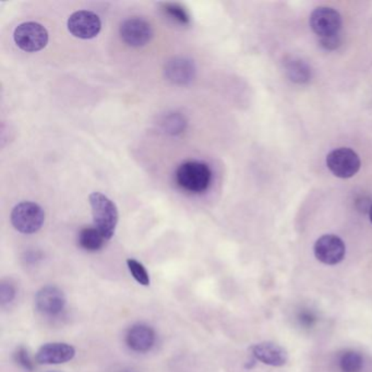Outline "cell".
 I'll return each instance as SVG.
<instances>
[{"instance_id":"18","label":"cell","mask_w":372,"mask_h":372,"mask_svg":"<svg viewBox=\"0 0 372 372\" xmlns=\"http://www.w3.org/2000/svg\"><path fill=\"white\" fill-rule=\"evenodd\" d=\"M363 366V356L356 351H345L339 358V367L343 372H361Z\"/></svg>"},{"instance_id":"10","label":"cell","mask_w":372,"mask_h":372,"mask_svg":"<svg viewBox=\"0 0 372 372\" xmlns=\"http://www.w3.org/2000/svg\"><path fill=\"white\" fill-rule=\"evenodd\" d=\"M196 70L197 69L193 60L185 57H175L167 62L164 74L171 84L187 86L195 79Z\"/></svg>"},{"instance_id":"15","label":"cell","mask_w":372,"mask_h":372,"mask_svg":"<svg viewBox=\"0 0 372 372\" xmlns=\"http://www.w3.org/2000/svg\"><path fill=\"white\" fill-rule=\"evenodd\" d=\"M106 238L95 227H86L79 234V244L86 252H98L104 246Z\"/></svg>"},{"instance_id":"23","label":"cell","mask_w":372,"mask_h":372,"mask_svg":"<svg viewBox=\"0 0 372 372\" xmlns=\"http://www.w3.org/2000/svg\"><path fill=\"white\" fill-rule=\"evenodd\" d=\"M321 45L327 50H335L341 44V38L339 35L332 36V38H321Z\"/></svg>"},{"instance_id":"6","label":"cell","mask_w":372,"mask_h":372,"mask_svg":"<svg viewBox=\"0 0 372 372\" xmlns=\"http://www.w3.org/2000/svg\"><path fill=\"white\" fill-rule=\"evenodd\" d=\"M310 26L319 38H327L339 35L342 28V18L337 10L329 7H319L310 16Z\"/></svg>"},{"instance_id":"20","label":"cell","mask_w":372,"mask_h":372,"mask_svg":"<svg viewBox=\"0 0 372 372\" xmlns=\"http://www.w3.org/2000/svg\"><path fill=\"white\" fill-rule=\"evenodd\" d=\"M127 266H128L129 271L133 274V278L139 284L143 285V286H149V273H147V269L139 261L135 260V259H128L127 260Z\"/></svg>"},{"instance_id":"3","label":"cell","mask_w":372,"mask_h":372,"mask_svg":"<svg viewBox=\"0 0 372 372\" xmlns=\"http://www.w3.org/2000/svg\"><path fill=\"white\" fill-rule=\"evenodd\" d=\"M10 218L18 232L30 235L42 228L45 222V212L38 204L24 201L13 208Z\"/></svg>"},{"instance_id":"24","label":"cell","mask_w":372,"mask_h":372,"mask_svg":"<svg viewBox=\"0 0 372 372\" xmlns=\"http://www.w3.org/2000/svg\"><path fill=\"white\" fill-rule=\"evenodd\" d=\"M369 218H370V222L372 223V205L370 206L369 209Z\"/></svg>"},{"instance_id":"12","label":"cell","mask_w":372,"mask_h":372,"mask_svg":"<svg viewBox=\"0 0 372 372\" xmlns=\"http://www.w3.org/2000/svg\"><path fill=\"white\" fill-rule=\"evenodd\" d=\"M76 349L66 343H47L38 349L36 361L40 365H60L72 361Z\"/></svg>"},{"instance_id":"7","label":"cell","mask_w":372,"mask_h":372,"mask_svg":"<svg viewBox=\"0 0 372 372\" xmlns=\"http://www.w3.org/2000/svg\"><path fill=\"white\" fill-rule=\"evenodd\" d=\"M121 40L131 47H142L151 42L153 29L149 22L141 18H130L121 23L119 29Z\"/></svg>"},{"instance_id":"2","label":"cell","mask_w":372,"mask_h":372,"mask_svg":"<svg viewBox=\"0 0 372 372\" xmlns=\"http://www.w3.org/2000/svg\"><path fill=\"white\" fill-rule=\"evenodd\" d=\"M212 171L202 162H187L181 164L176 171L178 186L186 191L201 193L210 187Z\"/></svg>"},{"instance_id":"11","label":"cell","mask_w":372,"mask_h":372,"mask_svg":"<svg viewBox=\"0 0 372 372\" xmlns=\"http://www.w3.org/2000/svg\"><path fill=\"white\" fill-rule=\"evenodd\" d=\"M35 306L44 315H56L64 310L66 297L58 287L45 286L36 294Z\"/></svg>"},{"instance_id":"14","label":"cell","mask_w":372,"mask_h":372,"mask_svg":"<svg viewBox=\"0 0 372 372\" xmlns=\"http://www.w3.org/2000/svg\"><path fill=\"white\" fill-rule=\"evenodd\" d=\"M126 342L129 349L137 353H145L154 345L155 333L149 325H135L127 333Z\"/></svg>"},{"instance_id":"17","label":"cell","mask_w":372,"mask_h":372,"mask_svg":"<svg viewBox=\"0 0 372 372\" xmlns=\"http://www.w3.org/2000/svg\"><path fill=\"white\" fill-rule=\"evenodd\" d=\"M162 9L165 12V15L171 17L174 21L181 26H189L190 16L187 9L183 5L178 3H164L162 4Z\"/></svg>"},{"instance_id":"25","label":"cell","mask_w":372,"mask_h":372,"mask_svg":"<svg viewBox=\"0 0 372 372\" xmlns=\"http://www.w3.org/2000/svg\"><path fill=\"white\" fill-rule=\"evenodd\" d=\"M52 372H54V371H52Z\"/></svg>"},{"instance_id":"1","label":"cell","mask_w":372,"mask_h":372,"mask_svg":"<svg viewBox=\"0 0 372 372\" xmlns=\"http://www.w3.org/2000/svg\"><path fill=\"white\" fill-rule=\"evenodd\" d=\"M89 200L95 228L100 230L106 240L111 239L114 236L118 223V210L116 204L101 192H93Z\"/></svg>"},{"instance_id":"5","label":"cell","mask_w":372,"mask_h":372,"mask_svg":"<svg viewBox=\"0 0 372 372\" xmlns=\"http://www.w3.org/2000/svg\"><path fill=\"white\" fill-rule=\"evenodd\" d=\"M361 159L349 147L333 150L327 157V167L333 175L342 179L354 177L361 169Z\"/></svg>"},{"instance_id":"19","label":"cell","mask_w":372,"mask_h":372,"mask_svg":"<svg viewBox=\"0 0 372 372\" xmlns=\"http://www.w3.org/2000/svg\"><path fill=\"white\" fill-rule=\"evenodd\" d=\"M162 126L164 130L171 135H178V133H183L186 128V121L181 115L177 113L167 115L165 118L162 120Z\"/></svg>"},{"instance_id":"21","label":"cell","mask_w":372,"mask_h":372,"mask_svg":"<svg viewBox=\"0 0 372 372\" xmlns=\"http://www.w3.org/2000/svg\"><path fill=\"white\" fill-rule=\"evenodd\" d=\"M16 297V288L11 283L3 282L0 285V301L1 305L10 304Z\"/></svg>"},{"instance_id":"9","label":"cell","mask_w":372,"mask_h":372,"mask_svg":"<svg viewBox=\"0 0 372 372\" xmlns=\"http://www.w3.org/2000/svg\"><path fill=\"white\" fill-rule=\"evenodd\" d=\"M313 252L315 258L322 264L335 266L345 257L346 247L339 236L325 235L315 242Z\"/></svg>"},{"instance_id":"8","label":"cell","mask_w":372,"mask_h":372,"mask_svg":"<svg viewBox=\"0 0 372 372\" xmlns=\"http://www.w3.org/2000/svg\"><path fill=\"white\" fill-rule=\"evenodd\" d=\"M102 28V22L98 15L88 10L74 12L68 19V30L74 38L91 40L96 38Z\"/></svg>"},{"instance_id":"16","label":"cell","mask_w":372,"mask_h":372,"mask_svg":"<svg viewBox=\"0 0 372 372\" xmlns=\"http://www.w3.org/2000/svg\"><path fill=\"white\" fill-rule=\"evenodd\" d=\"M287 74L297 84H305L310 79V69L303 60H291L287 64Z\"/></svg>"},{"instance_id":"4","label":"cell","mask_w":372,"mask_h":372,"mask_svg":"<svg viewBox=\"0 0 372 372\" xmlns=\"http://www.w3.org/2000/svg\"><path fill=\"white\" fill-rule=\"evenodd\" d=\"M18 47L26 52H40L48 43V32L42 24L24 22L17 26L13 33Z\"/></svg>"},{"instance_id":"13","label":"cell","mask_w":372,"mask_h":372,"mask_svg":"<svg viewBox=\"0 0 372 372\" xmlns=\"http://www.w3.org/2000/svg\"><path fill=\"white\" fill-rule=\"evenodd\" d=\"M252 355L261 363L274 367L284 366L288 361V354L278 344L272 342L257 344L252 349Z\"/></svg>"},{"instance_id":"22","label":"cell","mask_w":372,"mask_h":372,"mask_svg":"<svg viewBox=\"0 0 372 372\" xmlns=\"http://www.w3.org/2000/svg\"><path fill=\"white\" fill-rule=\"evenodd\" d=\"M16 361L28 371H31L33 369V363H32L31 358H30L29 353L23 347H20L17 353L15 354Z\"/></svg>"}]
</instances>
